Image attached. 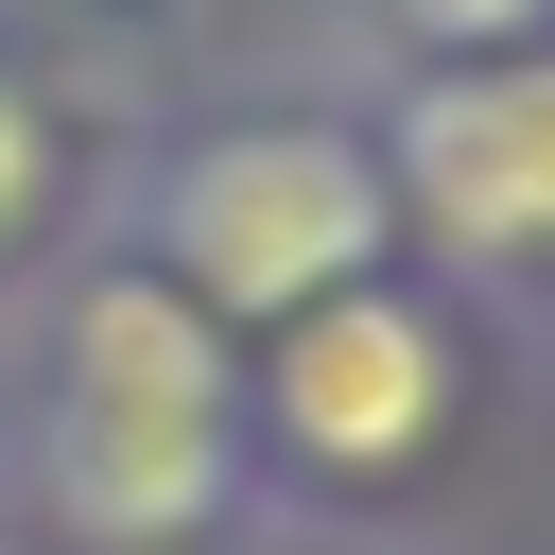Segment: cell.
Listing matches in <instances>:
<instances>
[{
	"label": "cell",
	"instance_id": "cell-6",
	"mask_svg": "<svg viewBox=\"0 0 555 555\" xmlns=\"http://www.w3.org/2000/svg\"><path fill=\"white\" fill-rule=\"evenodd\" d=\"M17 208H35V104L0 87V225H17Z\"/></svg>",
	"mask_w": 555,
	"mask_h": 555
},
{
	"label": "cell",
	"instance_id": "cell-2",
	"mask_svg": "<svg viewBox=\"0 0 555 555\" xmlns=\"http://www.w3.org/2000/svg\"><path fill=\"white\" fill-rule=\"evenodd\" d=\"M382 225H399V191L330 121H243L208 156H173V191H156V243L191 260L208 312H312L382 260Z\"/></svg>",
	"mask_w": 555,
	"mask_h": 555
},
{
	"label": "cell",
	"instance_id": "cell-4",
	"mask_svg": "<svg viewBox=\"0 0 555 555\" xmlns=\"http://www.w3.org/2000/svg\"><path fill=\"white\" fill-rule=\"evenodd\" d=\"M295 347H278V434L312 451V468H399L434 416H451V347H434V312H399V295H312V312H278Z\"/></svg>",
	"mask_w": 555,
	"mask_h": 555
},
{
	"label": "cell",
	"instance_id": "cell-3",
	"mask_svg": "<svg viewBox=\"0 0 555 555\" xmlns=\"http://www.w3.org/2000/svg\"><path fill=\"white\" fill-rule=\"evenodd\" d=\"M434 243L468 260H555V69H451L399 104V173Z\"/></svg>",
	"mask_w": 555,
	"mask_h": 555
},
{
	"label": "cell",
	"instance_id": "cell-1",
	"mask_svg": "<svg viewBox=\"0 0 555 555\" xmlns=\"http://www.w3.org/2000/svg\"><path fill=\"white\" fill-rule=\"evenodd\" d=\"M52 503L87 538H191L225 503V347L191 295L156 278H87L69 295V364H52Z\"/></svg>",
	"mask_w": 555,
	"mask_h": 555
},
{
	"label": "cell",
	"instance_id": "cell-5",
	"mask_svg": "<svg viewBox=\"0 0 555 555\" xmlns=\"http://www.w3.org/2000/svg\"><path fill=\"white\" fill-rule=\"evenodd\" d=\"M520 17H538V0H399L416 52H486V35H520Z\"/></svg>",
	"mask_w": 555,
	"mask_h": 555
}]
</instances>
